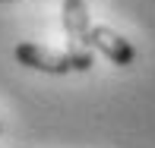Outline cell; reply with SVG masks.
Segmentation results:
<instances>
[{
    "label": "cell",
    "instance_id": "obj_1",
    "mask_svg": "<svg viewBox=\"0 0 155 148\" xmlns=\"http://www.w3.org/2000/svg\"><path fill=\"white\" fill-rule=\"evenodd\" d=\"M22 66L38 69V73H51V76H63V73H86L92 66V54L89 51H51V47L32 44V41H19L13 51Z\"/></svg>",
    "mask_w": 155,
    "mask_h": 148
},
{
    "label": "cell",
    "instance_id": "obj_2",
    "mask_svg": "<svg viewBox=\"0 0 155 148\" xmlns=\"http://www.w3.org/2000/svg\"><path fill=\"white\" fill-rule=\"evenodd\" d=\"M89 47L101 51L104 57L111 63H117V66H130V63L136 60L133 44L124 38V35H117L114 29H108V25H95V29L89 32Z\"/></svg>",
    "mask_w": 155,
    "mask_h": 148
},
{
    "label": "cell",
    "instance_id": "obj_3",
    "mask_svg": "<svg viewBox=\"0 0 155 148\" xmlns=\"http://www.w3.org/2000/svg\"><path fill=\"white\" fill-rule=\"evenodd\" d=\"M63 32H67L70 47L67 51H86L89 47V6L86 0H63Z\"/></svg>",
    "mask_w": 155,
    "mask_h": 148
}]
</instances>
